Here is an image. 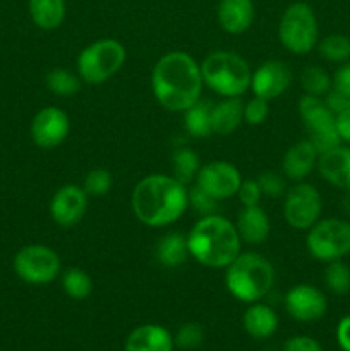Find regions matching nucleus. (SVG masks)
<instances>
[{
	"instance_id": "f257e3e1",
	"label": "nucleus",
	"mask_w": 350,
	"mask_h": 351,
	"mask_svg": "<svg viewBox=\"0 0 350 351\" xmlns=\"http://www.w3.org/2000/svg\"><path fill=\"white\" fill-rule=\"evenodd\" d=\"M201 65L185 51L165 53L154 64L151 88L156 101L168 112H182L201 99Z\"/></svg>"
},
{
	"instance_id": "f03ea898",
	"label": "nucleus",
	"mask_w": 350,
	"mask_h": 351,
	"mask_svg": "<svg viewBox=\"0 0 350 351\" xmlns=\"http://www.w3.org/2000/svg\"><path fill=\"white\" fill-rule=\"evenodd\" d=\"M130 206L143 225L161 228L182 218L189 208V191L174 175H148L134 187Z\"/></svg>"
},
{
	"instance_id": "7ed1b4c3",
	"label": "nucleus",
	"mask_w": 350,
	"mask_h": 351,
	"mask_svg": "<svg viewBox=\"0 0 350 351\" xmlns=\"http://www.w3.org/2000/svg\"><path fill=\"white\" fill-rule=\"evenodd\" d=\"M239 232L220 215L202 216L187 237L189 256L206 267H226L240 254Z\"/></svg>"
},
{
	"instance_id": "20e7f679",
	"label": "nucleus",
	"mask_w": 350,
	"mask_h": 351,
	"mask_svg": "<svg viewBox=\"0 0 350 351\" xmlns=\"http://www.w3.org/2000/svg\"><path fill=\"white\" fill-rule=\"evenodd\" d=\"M275 269L266 257L254 252H240L226 266L225 285L232 297L244 304H256L270 293Z\"/></svg>"
},
{
	"instance_id": "39448f33",
	"label": "nucleus",
	"mask_w": 350,
	"mask_h": 351,
	"mask_svg": "<svg viewBox=\"0 0 350 351\" xmlns=\"http://www.w3.org/2000/svg\"><path fill=\"white\" fill-rule=\"evenodd\" d=\"M202 82L225 98H240L250 88L249 65L233 51H213L201 64Z\"/></svg>"
},
{
	"instance_id": "423d86ee",
	"label": "nucleus",
	"mask_w": 350,
	"mask_h": 351,
	"mask_svg": "<svg viewBox=\"0 0 350 351\" xmlns=\"http://www.w3.org/2000/svg\"><path fill=\"white\" fill-rule=\"evenodd\" d=\"M126 48L120 41L102 38L93 41L78 57V74L88 84H103L122 69Z\"/></svg>"
},
{
	"instance_id": "0eeeda50",
	"label": "nucleus",
	"mask_w": 350,
	"mask_h": 351,
	"mask_svg": "<svg viewBox=\"0 0 350 351\" xmlns=\"http://www.w3.org/2000/svg\"><path fill=\"white\" fill-rule=\"evenodd\" d=\"M280 43L295 55H305L318 45L319 26L316 14L305 2H295L285 9L278 24Z\"/></svg>"
},
{
	"instance_id": "6e6552de",
	"label": "nucleus",
	"mask_w": 350,
	"mask_h": 351,
	"mask_svg": "<svg viewBox=\"0 0 350 351\" xmlns=\"http://www.w3.org/2000/svg\"><path fill=\"white\" fill-rule=\"evenodd\" d=\"M305 247L312 259L321 263L342 261L350 254V221L340 218H326L309 228Z\"/></svg>"
},
{
	"instance_id": "1a4fd4ad",
	"label": "nucleus",
	"mask_w": 350,
	"mask_h": 351,
	"mask_svg": "<svg viewBox=\"0 0 350 351\" xmlns=\"http://www.w3.org/2000/svg\"><path fill=\"white\" fill-rule=\"evenodd\" d=\"M299 113L307 129L309 141L319 154L342 144L340 134L336 130V117L326 106L325 99L319 96L304 95L299 101Z\"/></svg>"
},
{
	"instance_id": "9d476101",
	"label": "nucleus",
	"mask_w": 350,
	"mask_h": 351,
	"mask_svg": "<svg viewBox=\"0 0 350 351\" xmlns=\"http://www.w3.org/2000/svg\"><path fill=\"white\" fill-rule=\"evenodd\" d=\"M60 257L45 245H26L14 257V271L30 285H48L60 274Z\"/></svg>"
},
{
	"instance_id": "9b49d317",
	"label": "nucleus",
	"mask_w": 350,
	"mask_h": 351,
	"mask_svg": "<svg viewBox=\"0 0 350 351\" xmlns=\"http://www.w3.org/2000/svg\"><path fill=\"white\" fill-rule=\"evenodd\" d=\"M321 211L323 199L314 185L299 182L285 194L283 216L292 228L309 230L319 221Z\"/></svg>"
},
{
	"instance_id": "f8f14e48",
	"label": "nucleus",
	"mask_w": 350,
	"mask_h": 351,
	"mask_svg": "<svg viewBox=\"0 0 350 351\" xmlns=\"http://www.w3.org/2000/svg\"><path fill=\"white\" fill-rule=\"evenodd\" d=\"M240 184V171L229 161H211L202 165L196 177V185L216 201H225L237 195Z\"/></svg>"
},
{
	"instance_id": "ddd939ff",
	"label": "nucleus",
	"mask_w": 350,
	"mask_h": 351,
	"mask_svg": "<svg viewBox=\"0 0 350 351\" xmlns=\"http://www.w3.org/2000/svg\"><path fill=\"white\" fill-rule=\"evenodd\" d=\"M288 315L299 322H316L328 311L326 295L312 285H295L285 297Z\"/></svg>"
},
{
	"instance_id": "4468645a",
	"label": "nucleus",
	"mask_w": 350,
	"mask_h": 351,
	"mask_svg": "<svg viewBox=\"0 0 350 351\" xmlns=\"http://www.w3.org/2000/svg\"><path fill=\"white\" fill-rule=\"evenodd\" d=\"M69 117L57 106H45L31 122V137L34 144L43 149L60 146L69 134Z\"/></svg>"
},
{
	"instance_id": "2eb2a0df",
	"label": "nucleus",
	"mask_w": 350,
	"mask_h": 351,
	"mask_svg": "<svg viewBox=\"0 0 350 351\" xmlns=\"http://www.w3.org/2000/svg\"><path fill=\"white\" fill-rule=\"evenodd\" d=\"M86 209H88V194L84 189L74 184H67L58 189L50 202L51 219L64 228L78 225Z\"/></svg>"
},
{
	"instance_id": "dca6fc26",
	"label": "nucleus",
	"mask_w": 350,
	"mask_h": 351,
	"mask_svg": "<svg viewBox=\"0 0 350 351\" xmlns=\"http://www.w3.org/2000/svg\"><path fill=\"white\" fill-rule=\"evenodd\" d=\"M290 82V67L281 60H266L250 75V89L254 96L268 99V101L283 95Z\"/></svg>"
},
{
	"instance_id": "f3484780",
	"label": "nucleus",
	"mask_w": 350,
	"mask_h": 351,
	"mask_svg": "<svg viewBox=\"0 0 350 351\" xmlns=\"http://www.w3.org/2000/svg\"><path fill=\"white\" fill-rule=\"evenodd\" d=\"M318 170L321 177L333 187L343 192L350 191V147L336 146L319 154Z\"/></svg>"
},
{
	"instance_id": "a211bd4d",
	"label": "nucleus",
	"mask_w": 350,
	"mask_h": 351,
	"mask_svg": "<svg viewBox=\"0 0 350 351\" xmlns=\"http://www.w3.org/2000/svg\"><path fill=\"white\" fill-rule=\"evenodd\" d=\"M174 336L158 324H143L130 331L124 350L126 351H174Z\"/></svg>"
},
{
	"instance_id": "6ab92c4d",
	"label": "nucleus",
	"mask_w": 350,
	"mask_h": 351,
	"mask_svg": "<svg viewBox=\"0 0 350 351\" xmlns=\"http://www.w3.org/2000/svg\"><path fill=\"white\" fill-rule=\"evenodd\" d=\"M319 153L309 139L299 141L294 146L288 147L281 161V170L287 175V178L295 182H301L314 170L318 165Z\"/></svg>"
},
{
	"instance_id": "aec40b11",
	"label": "nucleus",
	"mask_w": 350,
	"mask_h": 351,
	"mask_svg": "<svg viewBox=\"0 0 350 351\" xmlns=\"http://www.w3.org/2000/svg\"><path fill=\"white\" fill-rule=\"evenodd\" d=\"M235 228L242 242L249 245H259L266 242L271 232V223L266 211L257 206H246L237 216Z\"/></svg>"
},
{
	"instance_id": "412c9836",
	"label": "nucleus",
	"mask_w": 350,
	"mask_h": 351,
	"mask_svg": "<svg viewBox=\"0 0 350 351\" xmlns=\"http://www.w3.org/2000/svg\"><path fill=\"white\" fill-rule=\"evenodd\" d=\"M220 26L230 34H240L250 27L254 21L253 0H220L216 9Z\"/></svg>"
},
{
	"instance_id": "4be33fe9",
	"label": "nucleus",
	"mask_w": 350,
	"mask_h": 351,
	"mask_svg": "<svg viewBox=\"0 0 350 351\" xmlns=\"http://www.w3.org/2000/svg\"><path fill=\"white\" fill-rule=\"evenodd\" d=\"M244 329L254 339H268L277 332L278 317L271 307L264 304H253L242 317Z\"/></svg>"
},
{
	"instance_id": "5701e85b",
	"label": "nucleus",
	"mask_w": 350,
	"mask_h": 351,
	"mask_svg": "<svg viewBox=\"0 0 350 351\" xmlns=\"http://www.w3.org/2000/svg\"><path fill=\"white\" fill-rule=\"evenodd\" d=\"M244 120V103L240 98H225L211 106V129L218 136H230Z\"/></svg>"
},
{
	"instance_id": "b1692460",
	"label": "nucleus",
	"mask_w": 350,
	"mask_h": 351,
	"mask_svg": "<svg viewBox=\"0 0 350 351\" xmlns=\"http://www.w3.org/2000/svg\"><path fill=\"white\" fill-rule=\"evenodd\" d=\"M30 16L41 29H57L65 19V0H30Z\"/></svg>"
},
{
	"instance_id": "393cba45",
	"label": "nucleus",
	"mask_w": 350,
	"mask_h": 351,
	"mask_svg": "<svg viewBox=\"0 0 350 351\" xmlns=\"http://www.w3.org/2000/svg\"><path fill=\"white\" fill-rule=\"evenodd\" d=\"M156 261L165 267H178L187 261V239L180 233H167L158 240Z\"/></svg>"
},
{
	"instance_id": "a878e982",
	"label": "nucleus",
	"mask_w": 350,
	"mask_h": 351,
	"mask_svg": "<svg viewBox=\"0 0 350 351\" xmlns=\"http://www.w3.org/2000/svg\"><path fill=\"white\" fill-rule=\"evenodd\" d=\"M184 127L189 136L194 139H206L211 136V103L199 99L196 105L185 110Z\"/></svg>"
},
{
	"instance_id": "bb28decb",
	"label": "nucleus",
	"mask_w": 350,
	"mask_h": 351,
	"mask_svg": "<svg viewBox=\"0 0 350 351\" xmlns=\"http://www.w3.org/2000/svg\"><path fill=\"white\" fill-rule=\"evenodd\" d=\"M201 168V161L199 156L189 147H180L172 154V170H174V177L177 178L180 184L187 187L196 177Z\"/></svg>"
},
{
	"instance_id": "cd10ccee",
	"label": "nucleus",
	"mask_w": 350,
	"mask_h": 351,
	"mask_svg": "<svg viewBox=\"0 0 350 351\" xmlns=\"http://www.w3.org/2000/svg\"><path fill=\"white\" fill-rule=\"evenodd\" d=\"M301 86L305 95L325 98L329 89L333 88V79L326 69L319 67V65H307L301 72Z\"/></svg>"
},
{
	"instance_id": "c85d7f7f",
	"label": "nucleus",
	"mask_w": 350,
	"mask_h": 351,
	"mask_svg": "<svg viewBox=\"0 0 350 351\" xmlns=\"http://www.w3.org/2000/svg\"><path fill=\"white\" fill-rule=\"evenodd\" d=\"M62 290L74 300H84L93 291V280L86 271L79 267H69L62 274Z\"/></svg>"
},
{
	"instance_id": "c756f323",
	"label": "nucleus",
	"mask_w": 350,
	"mask_h": 351,
	"mask_svg": "<svg viewBox=\"0 0 350 351\" xmlns=\"http://www.w3.org/2000/svg\"><path fill=\"white\" fill-rule=\"evenodd\" d=\"M81 84L82 79L79 77V74H74L67 69H54L47 74V88L62 98L74 96L81 89Z\"/></svg>"
},
{
	"instance_id": "7c9ffc66",
	"label": "nucleus",
	"mask_w": 350,
	"mask_h": 351,
	"mask_svg": "<svg viewBox=\"0 0 350 351\" xmlns=\"http://www.w3.org/2000/svg\"><path fill=\"white\" fill-rule=\"evenodd\" d=\"M321 58L331 64H345L350 60V38L345 34H329L318 45Z\"/></svg>"
},
{
	"instance_id": "2f4dec72",
	"label": "nucleus",
	"mask_w": 350,
	"mask_h": 351,
	"mask_svg": "<svg viewBox=\"0 0 350 351\" xmlns=\"http://www.w3.org/2000/svg\"><path fill=\"white\" fill-rule=\"evenodd\" d=\"M325 285L335 295H345L350 291V267L342 261L328 263L325 271Z\"/></svg>"
},
{
	"instance_id": "473e14b6",
	"label": "nucleus",
	"mask_w": 350,
	"mask_h": 351,
	"mask_svg": "<svg viewBox=\"0 0 350 351\" xmlns=\"http://www.w3.org/2000/svg\"><path fill=\"white\" fill-rule=\"evenodd\" d=\"M113 180L112 173L105 168H95V170L89 171L84 178V192L88 195H95V197H100V195L108 194L110 189H112Z\"/></svg>"
},
{
	"instance_id": "72a5a7b5",
	"label": "nucleus",
	"mask_w": 350,
	"mask_h": 351,
	"mask_svg": "<svg viewBox=\"0 0 350 351\" xmlns=\"http://www.w3.org/2000/svg\"><path fill=\"white\" fill-rule=\"evenodd\" d=\"M174 341L180 350H196L205 341V331L196 322H187L178 329Z\"/></svg>"
},
{
	"instance_id": "f704fd0d",
	"label": "nucleus",
	"mask_w": 350,
	"mask_h": 351,
	"mask_svg": "<svg viewBox=\"0 0 350 351\" xmlns=\"http://www.w3.org/2000/svg\"><path fill=\"white\" fill-rule=\"evenodd\" d=\"M189 204L202 216L218 215V201L209 194H206L205 191H201L198 185H194L189 191Z\"/></svg>"
},
{
	"instance_id": "c9c22d12",
	"label": "nucleus",
	"mask_w": 350,
	"mask_h": 351,
	"mask_svg": "<svg viewBox=\"0 0 350 351\" xmlns=\"http://www.w3.org/2000/svg\"><path fill=\"white\" fill-rule=\"evenodd\" d=\"M270 115V106H268V99L257 98L254 96L250 101H247L244 105V120H246L249 125H259Z\"/></svg>"
},
{
	"instance_id": "e433bc0d",
	"label": "nucleus",
	"mask_w": 350,
	"mask_h": 351,
	"mask_svg": "<svg viewBox=\"0 0 350 351\" xmlns=\"http://www.w3.org/2000/svg\"><path fill=\"white\" fill-rule=\"evenodd\" d=\"M257 182H259L263 195H268V197H280V195L285 194V180L277 171H264V173L259 175Z\"/></svg>"
},
{
	"instance_id": "4c0bfd02",
	"label": "nucleus",
	"mask_w": 350,
	"mask_h": 351,
	"mask_svg": "<svg viewBox=\"0 0 350 351\" xmlns=\"http://www.w3.org/2000/svg\"><path fill=\"white\" fill-rule=\"evenodd\" d=\"M237 197H239L240 204L246 206H257L261 197H263V191L259 187L257 180H242L239 191H237Z\"/></svg>"
},
{
	"instance_id": "58836bf2",
	"label": "nucleus",
	"mask_w": 350,
	"mask_h": 351,
	"mask_svg": "<svg viewBox=\"0 0 350 351\" xmlns=\"http://www.w3.org/2000/svg\"><path fill=\"white\" fill-rule=\"evenodd\" d=\"M325 103L329 110H331L333 115H338V113L345 112V110L350 108V96L345 95V93L338 91V89H329L328 95L325 96Z\"/></svg>"
},
{
	"instance_id": "ea45409f",
	"label": "nucleus",
	"mask_w": 350,
	"mask_h": 351,
	"mask_svg": "<svg viewBox=\"0 0 350 351\" xmlns=\"http://www.w3.org/2000/svg\"><path fill=\"white\" fill-rule=\"evenodd\" d=\"M285 351H323L321 345L309 336H294L285 345Z\"/></svg>"
},
{
	"instance_id": "a19ab883",
	"label": "nucleus",
	"mask_w": 350,
	"mask_h": 351,
	"mask_svg": "<svg viewBox=\"0 0 350 351\" xmlns=\"http://www.w3.org/2000/svg\"><path fill=\"white\" fill-rule=\"evenodd\" d=\"M333 89L345 93L350 96V60L340 65L333 74Z\"/></svg>"
},
{
	"instance_id": "79ce46f5",
	"label": "nucleus",
	"mask_w": 350,
	"mask_h": 351,
	"mask_svg": "<svg viewBox=\"0 0 350 351\" xmlns=\"http://www.w3.org/2000/svg\"><path fill=\"white\" fill-rule=\"evenodd\" d=\"M336 341L343 351H350V315H345L336 328Z\"/></svg>"
},
{
	"instance_id": "37998d69",
	"label": "nucleus",
	"mask_w": 350,
	"mask_h": 351,
	"mask_svg": "<svg viewBox=\"0 0 350 351\" xmlns=\"http://www.w3.org/2000/svg\"><path fill=\"white\" fill-rule=\"evenodd\" d=\"M336 130H338L342 143L350 144V108L336 115Z\"/></svg>"
},
{
	"instance_id": "c03bdc74",
	"label": "nucleus",
	"mask_w": 350,
	"mask_h": 351,
	"mask_svg": "<svg viewBox=\"0 0 350 351\" xmlns=\"http://www.w3.org/2000/svg\"><path fill=\"white\" fill-rule=\"evenodd\" d=\"M342 211L345 213V216H349V218H350V191L345 192V195H343V199H342Z\"/></svg>"
}]
</instances>
